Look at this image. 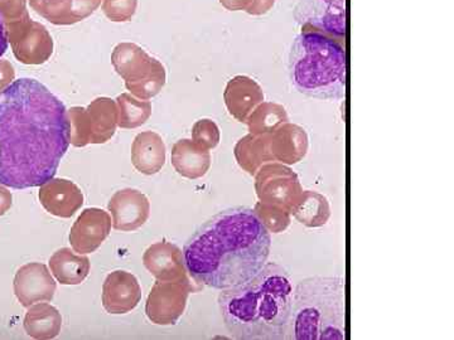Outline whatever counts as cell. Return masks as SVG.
Returning <instances> with one entry per match:
<instances>
[{
  "mask_svg": "<svg viewBox=\"0 0 454 340\" xmlns=\"http://www.w3.org/2000/svg\"><path fill=\"white\" fill-rule=\"evenodd\" d=\"M68 145L67 110L46 86L20 79L0 91V184L41 187L55 177Z\"/></svg>",
  "mask_w": 454,
  "mask_h": 340,
  "instance_id": "obj_1",
  "label": "cell"
},
{
  "mask_svg": "<svg viewBox=\"0 0 454 340\" xmlns=\"http://www.w3.org/2000/svg\"><path fill=\"white\" fill-rule=\"evenodd\" d=\"M271 236L254 208H229L184 244V267L196 282L226 290L252 280L267 264Z\"/></svg>",
  "mask_w": 454,
  "mask_h": 340,
  "instance_id": "obj_2",
  "label": "cell"
},
{
  "mask_svg": "<svg viewBox=\"0 0 454 340\" xmlns=\"http://www.w3.org/2000/svg\"><path fill=\"white\" fill-rule=\"evenodd\" d=\"M293 286L286 268L267 262L249 282L223 290V323L236 339L283 340L288 334Z\"/></svg>",
  "mask_w": 454,
  "mask_h": 340,
  "instance_id": "obj_3",
  "label": "cell"
},
{
  "mask_svg": "<svg viewBox=\"0 0 454 340\" xmlns=\"http://www.w3.org/2000/svg\"><path fill=\"white\" fill-rule=\"evenodd\" d=\"M292 83L306 97L340 100L346 94V50L340 38L304 25L289 58Z\"/></svg>",
  "mask_w": 454,
  "mask_h": 340,
  "instance_id": "obj_4",
  "label": "cell"
},
{
  "mask_svg": "<svg viewBox=\"0 0 454 340\" xmlns=\"http://www.w3.org/2000/svg\"><path fill=\"white\" fill-rule=\"evenodd\" d=\"M286 339H346V280L312 276L293 291Z\"/></svg>",
  "mask_w": 454,
  "mask_h": 340,
  "instance_id": "obj_5",
  "label": "cell"
},
{
  "mask_svg": "<svg viewBox=\"0 0 454 340\" xmlns=\"http://www.w3.org/2000/svg\"><path fill=\"white\" fill-rule=\"evenodd\" d=\"M112 64L124 80L128 91L139 100H151L166 85L167 73L162 62L149 56L138 44L119 43L113 50Z\"/></svg>",
  "mask_w": 454,
  "mask_h": 340,
  "instance_id": "obj_6",
  "label": "cell"
},
{
  "mask_svg": "<svg viewBox=\"0 0 454 340\" xmlns=\"http://www.w3.org/2000/svg\"><path fill=\"white\" fill-rule=\"evenodd\" d=\"M70 144L82 148L109 142L118 127V106L109 97H98L88 107L74 106L67 112Z\"/></svg>",
  "mask_w": 454,
  "mask_h": 340,
  "instance_id": "obj_7",
  "label": "cell"
},
{
  "mask_svg": "<svg viewBox=\"0 0 454 340\" xmlns=\"http://www.w3.org/2000/svg\"><path fill=\"white\" fill-rule=\"evenodd\" d=\"M255 190L260 202L292 213L300 201V178L284 164L268 163L255 174Z\"/></svg>",
  "mask_w": 454,
  "mask_h": 340,
  "instance_id": "obj_8",
  "label": "cell"
},
{
  "mask_svg": "<svg viewBox=\"0 0 454 340\" xmlns=\"http://www.w3.org/2000/svg\"><path fill=\"white\" fill-rule=\"evenodd\" d=\"M8 42L18 61L25 65H42L53 53V40L49 29L27 17L5 25Z\"/></svg>",
  "mask_w": 454,
  "mask_h": 340,
  "instance_id": "obj_9",
  "label": "cell"
},
{
  "mask_svg": "<svg viewBox=\"0 0 454 340\" xmlns=\"http://www.w3.org/2000/svg\"><path fill=\"white\" fill-rule=\"evenodd\" d=\"M193 291L190 280L154 283L145 304V314L152 323L173 325L184 315L188 295Z\"/></svg>",
  "mask_w": 454,
  "mask_h": 340,
  "instance_id": "obj_10",
  "label": "cell"
},
{
  "mask_svg": "<svg viewBox=\"0 0 454 340\" xmlns=\"http://www.w3.org/2000/svg\"><path fill=\"white\" fill-rule=\"evenodd\" d=\"M112 231V217L100 208H86L74 223L70 243L80 255L97 251Z\"/></svg>",
  "mask_w": 454,
  "mask_h": 340,
  "instance_id": "obj_11",
  "label": "cell"
},
{
  "mask_svg": "<svg viewBox=\"0 0 454 340\" xmlns=\"http://www.w3.org/2000/svg\"><path fill=\"white\" fill-rule=\"evenodd\" d=\"M14 294L25 308L33 304L51 301L55 297L56 282L46 265L31 262L17 271Z\"/></svg>",
  "mask_w": 454,
  "mask_h": 340,
  "instance_id": "obj_12",
  "label": "cell"
},
{
  "mask_svg": "<svg viewBox=\"0 0 454 340\" xmlns=\"http://www.w3.org/2000/svg\"><path fill=\"white\" fill-rule=\"evenodd\" d=\"M112 212L113 227L116 231L130 232L140 228L149 219L151 203L145 195L137 189L119 190L107 205Z\"/></svg>",
  "mask_w": 454,
  "mask_h": 340,
  "instance_id": "obj_13",
  "label": "cell"
},
{
  "mask_svg": "<svg viewBox=\"0 0 454 340\" xmlns=\"http://www.w3.org/2000/svg\"><path fill=\"white\" fill-rule=\"evenodd\" d=\"M142 300L138 280L127 271H114L103 286V305L109 314H127Z\"/></svg>",
  "mask_w": 454,
  "mask_h": 340,
  "instance_id": "obj_14",
  "label": "cell"
},
{
  "mask_svg": "<svg viewBox=\"0 0 454 340\" xmlns=\"http://www.w3.org/2000/svg\"><path fill=\"white\" fill-rule=\"evenodd\" d=\"M41 205L59 219H71L83 205L82 189L67 179L52 178L40 188Z\"/></svg>",
  "mask_w": 454,
  "mask_h": 340,
  "instance_id": "obj_15",
  "label": "cell"
},
{
  "mask_svg": "<svg viewBox=\"0 0 454 340\" xmlns=\"http://www.w3.org/2000/svg\"><path fill=\"white\" fill-rule=\"evenodd\" d=\"M146 270L160 282H184L188 280L184 255L176 244L157 243L149 246L143 255Z\"/></svg>",
  "mask_w": 454,
  "mask_h": 340,
  "instance_id": "obj_16",
  "label": "cell"
},
{
  "mask_svg": "<svg viewBox=\"0 0 454 340\" xmlns=\"http://www.w3.org/2000/svg\"><path fill=\"white\" fill-rule=\"evenodd\" d=\"M35 13L56 26H71L94 14L103 0H29Z\"/></svg>",
  "mask_w": 454,
  "mask_h": 340,
  "instance_id": "obj_17",
  "label": "cell"
},
{
  "mask_svg": "<svg viewBox=\"0 0 454 340\" xmlns=\"http://www.w3.org/2000/svg\"><path fill=\"white\" fill-rule=\"evenodd\" d=\"M223 100L232 118L247 122L250 113L264 101V91L252 77L235 76L227 82Z\"/></svg>",
  "mask_w": 454,
  "mask_h": 340,
  "instance_id": "obj_18",
  "label": "cell"
},
{
  "mask_svg": "<svg viewBox=\"0 0 454 340\" xmlns=\"http://www.w3.org/2000/svg\"><path fill=\"white\" fill-rule=\"evenodd\" d=\"M309 135L303 128L286 122L273 133L269 134V148L274 162L282 164L300 163L309 151Z\"/></svg>",
  "mask_w": 454,
  "mask_h": 340,
  "instance_id": "obj_19",
  "label": "cell"
},
{
  "mask_svg": "<svg viewBox=\"0 0 454 340\" xmlns=\"http://www.w3.org/2000/svg\"><path fill=\"white\" fill-rule=\"evenodd\" d=\"M131 163L145 175L157 174L166 164V145L154 131H143L131 145Z\"/></svg>",
  "mask_w": 454,
  "mask_h": 340,
  "instance_id": "obj_20",
  "label": "cell"
},
{
  "mask_svg": "<svg viewBox=\"0 0 454 340\" xmlns=\"http://www.w3.org/2000/svg\"><path fill=\"white\" fill-rule=\"evenodd\" d=\"M170 160L176 172L188 179L202 178L211 166L210 151L190 139L178 140L173 145Z\"/></svg>",
  "mask_w": 454,
  "mask_h": 340,
  "instance_id": "obj_21",
  "label": "cell"
},
{
  "mask_svg": "<svg viewBox=\"0 0 454 340\" xmlns=\"http://www.w3.org/2000/svg\"><path fill=\"white\" fill-rule=\"evenodd\" d=\"M234 154L240 168L250 175H255L265 164L274 163L273 155L269 148V134L268 135L247 134L236 143Z\"/></svg>",
  "mask_w": 454,
  "mask_h": 340,
  "instance_id": "obj_22",
  "label": "cell"
},
{
  "mask_svg": "<svg viewBox=\"0 0 454 340\" xmlns=\"http://www.w3.org/2000/svg\"><path fill=\"white\" fill-rule=\"evenodd\" d=\"M23 325L32 338L53 339L61 332V313L50 304H33L27 312Z\"/></svg>",
  "mask_w": 454,
  "mask_h": 340,
  "instance_id": "obj_23",
  "label": "cell"
},
{
  "mask_svg": "<svg viewBox=\"0 0 454 340\" xmlns=\"http://www.w3.org/2000/svg\"><path fill=\"white\" fill-rule=\"evenodd\" d=\"M90 259L74 255L70 249H61L50 259L51 273L62 285H79L90 274Z\"/></svg>",
  "mask_w": 454,
  "mask_h": 340,
  "instance_id": "obj_24",
  "label": "cell"
},
{
  "mask_svg": "<svg viewBox=\"0 0 454 340\" xmlns=\"http://www.w3.org/2000/svg\"><path fill=\"white\" fill-rule=\"evenodd\" d=\"M293 216L295 217L301 225L317 228V227L325 226L331 217V205L328 199L319 193L306 190L301 193L300 201L293 210Z\"/></svg>",
  "mask_w": 454,
  "mask_h": 340,
  "instance_id": "obj_25",
  "label": "cell"
},
{
  "mask_svg": "<svg viewBox=\"0 0 454 340\" xmlns=\"http://www.w3.org/2000/svg\"><path fill=\"white\" fill-rule=\"evenodd\" d=\"M288 121V112H286V107L279 105V104L262 101L250 113L247 124L250 134L268 135V134L273 133L274 130Z\"/></svg>",
  "mask_w": 454,
  "mask_h": 340,
  "instance_id": "obj_26",
  "label": "cell"
},
{
  "mask_svg": "<svg viewBox=\"0 0 454 340\" xmlns=\"http://www.w3.org/2000/svg\"><path fill=\"white\" fill-rule=\"evenodd\" d=\"M115 103L118 106V127L121 129H137L151 118L152 104L148 100H139L131 94H121Z\"/></svg>",
  "mask_w": 454,
  "mask_h": 340,
  "instance_id": "obj_27",
  "label": "cell"
},
{
  "mask_svg": "<svg viewBox=\"0 0 454 340\" xmlns=\"http://www.w3.org/2000/svg\"><path fill=\"white\" fill-rule=\"evenodd\" d=\"M254 211L267 227L269 232L273 234H280L286 231L291 225V216L289 212L282 210V208L274 207V205H264V203H256Z\"/></svg>",
  "mask_w": 454,
  "mask_h": 340,
  "instance_id": "obj_28",
  "label": "cell"
},
{
  "mask_svg": "<svg viewBox=\"0 0 454 340\" xmlns=\"http://www.w3.org/2000/svg\"><path fill=\"white\" fill-rule=\"evenodd\" d=\"M220 138L219 127L210 119H201L193 125L192 140L202 148L207 149V151L216 148L219 145Z\"/></svg>",
  "mask_w": 454,
  "mask_h": 340,
  "instance_id": "obj_29",
  "label": "cell"
},
{
  "mask_svg": "<svg viewBox=\"0 0 454 340\" xmlns=\"http://www.w3.org/2000/svg\"><path fill=\"white\" fill-rule=\"evenodd\" d=\"M101 8L112 22H128L136 14L138 0H103Z\"/></svg>",
  "mask_w": 454,
  "mask_h": 340,
  "instance_id": "obj_30",
  "label": "cell"
},
{
  "mask_svg": "<svg viewBox=\"0 0 454 340\" xmlns=\"http://www.w3.org/2000/svg\"><path fill=\"white\" fill-rule=\"evenodd\" d=\"M0 16L5 25L29 17L26 0H0Z\"/></svg>",
  "mask_w": 454,
  "mask_h": 340,
  "instance_id": "obj_31",
  "label": "cell"
},
{
  "mask_svg": "<svg viewBox=\"0 0 454 340\" xmlns=\"http://www.w3.org/2000/svg\"><path fill=\"white\" fill-rule=\"evenodd\" d=\"M277 0H253L250 7L247 9V13L250 16H264L273 9Z\"/></svg>",
  "mask_w": 454,
  "mask_h": 340,
  "instance_id": "obj_32",
  "label": "cell"
},
{
  "mask_svg": "<svg viewBox=\"0 0 454 340\" xmlns=\"http://www.w3.org/2000/svg\"><path fill=\"white\" fill-rule=\"evenodd\" d=\"M14 80V70L9 62L0 59V91L11 85Z\"/></svg>",
  "mask_w": 454,
  "mask_h": 340,
  "instance_id": "obj_33",
  "label": "cell"
},
{
  "mask_svg": "<svg viewBox=\"0 0 454 340\" xmlns=\"http://www.w3.org/2000/svg\"><path fill=\"white\" fill-rule=\"evenodd\" d=\"M253 0H220L221 5L230 12L247 11Z\"/></svg>",
  "mask_w": 454,
  "mask_h": 340,
  "instance_id": "obj_34",
  "label": "cell"
},
{
  "mask_svg": "<svg viewBox=\"0 0 454 340\" xmlns=\"http://www.w3.org/2000/svg\"><path fill=\"white\" fill-rule=\"evenodd\" d=\"M12 203H13L12 193L7 188L3 187V184H0V217L4 216L11 210Z\"/></svg>",
  "mask_w": 454,
  "mask_h": 340,
  "instance_id": "obj_35",
  "label": "cell"
},
{
  "mask_svg": "<svg viewBox=\"0 0 454 340\" xmlns=\"http://www.w3.org/2000/svg\"><path fill=\"white\" fill-rule=\"evenodd\" d=\"M8 35L7 29H5V23L3 20L2 16H0V57L4 55L8 50Z\"/></svg>",
  "mask_w": 454,
  "mask_h": 340,
  "instance_id": "obj_36",
  "label": "cell"
}]
</instances>
